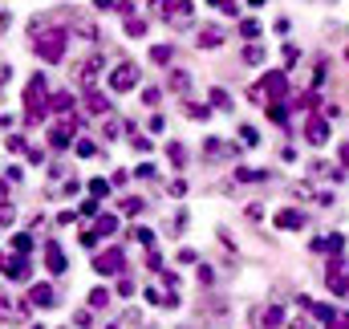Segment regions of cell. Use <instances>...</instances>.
Returning <instances> with one entry per match:
<instances>
[{
	"label": "cell",
	"mask_w": 349,
	"mask_h": 329,
	"mask_svg": "<svg viewBox=\"0 0 349 329\" xmlns=\"http://www.w3.org/2000/svg\"><path fill=\"white\" fill-rule=\"evenodd\" d=\"M61 49H65V37L61 33H49V37L37 41V53L45 57V61H61Z\"/></svg>",
	"instance_id": "cell-1"
},
{
	"label": "cell",
	"mask_w": 349,
	"mask_h": 329,
	"mask_svg": "<svg viewBox=\"0 0 349 329\" xmlns=\"http://www.w3.org/2000/svg\"><path fill=\"white\" fill-rule=\"evenodd\" d=\"M114 85H118V89H126V85H134V65H122V69L114 73Z\"/></svg>",
	"instance_id": "cell-2"
},
{
	"label": "cell",
	"mask_w": 349,
	"mask_h": 329,
	"mask_svg": "<svg viewBox=\"0 0 349 329\" xmlns=\"http://www.w3.org/2000/svg\"><path fill=\"white\" fill-rule=\"evenodd\" d=\"M45 264L53 268V273H61V268H65V260H61V252H57L53 244H49V252H45Z\"/></svg>",
	"instance_id": "cell-3"
},
{
	"label": "cell",
	"mask_w": 349,
	"mask_h": 329,
	"mask_svg": "<svg viewBox=\"0 0 349 329\" xmlns=\"http://www.w3.org/2000/svg\"><path fill=\"white\" fill-rule=\"evenodd\" d=\"M33 301H37V305H49L53 293H49V289H33Z\"/></svg>",
	"instance_id": "cell-4"
}]
</instances>
